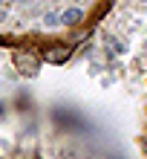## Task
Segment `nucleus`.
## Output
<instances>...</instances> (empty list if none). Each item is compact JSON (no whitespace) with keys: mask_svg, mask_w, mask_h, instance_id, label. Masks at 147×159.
<instances>
[{"mask_svg":"<svg viewBox=\"0 0 147 159\" xmlns=\"http://www.w3.org/2000/svg\"><path fill=\"white\" fill-rule=\"evenodd\" d=\"M15 67H17V72L20 75H26V78H32V75H38V58L35 55H29V52H17L15 55Z\"/></svg>","mask_w":147,"mask_h":159,"instance_id":"f257e3e1","label":"nucleus"},{"mask_svg":"<svg viewBox=\"0 0 147 159\" xmlns=\"http://www.w3.org/2000/svg\"><path fill=\"white\" fill-rule=\"evenodd\" d=\"M69 55H72L69 46H46V49H43V61L46 64H63Z\"/></svg>","mask_w":147,"mask_h":159,"instance_id":"f03ea898","label":"nucleus"},{"mask_svg":"<svg viewBox=\"0 0 147 159\" xmlns=\"http://www.w3.org/2000/svg\"><path fill=\"white\" fill-rule=\"evenodd\" d=\"M81 20H84V9H78V6H72L63 12V26H78Z\"/></svg>","mask_w":147,"mask_h":159,"instance_id":"7ed1b4c3","label":"nucleus"},{"mask_svg":"<svg viewBox=\"0 0 147 159\" xmlns=\"http://www.w3.org/2000/svg\"><path fill=\"white\" fill-rule=\"evenodd\" d=\"M61 23H63V15H58V12L43 15V26H46V29H55V26H61Z\"/></svg>","mask_w":147,"mask_h":159,"instance_id":"20e7f679","label":"nucleus"},{"mask_svg":"<svg viewBox=\"0 0 147 159\" xmlns=\"http://www.w3.org/2000/svg\"><path fill=\"white\" fill-rule=\"evenodd\" d=\"M110 46H113V49H115V52H124V46H121V43H118L115 38H110Z\"/></svg>","mask_w":147,"mask_h":159,"instance_id":"39448f33","label":"nucleus"},{"mask_svg":"<svg viewBox=\"0 0 147 159\" xmlns=\"http://www.w3.org/2000/svg\"><path fill=\"white\" fill-rule=\"evenodd\" d=\"M6 12H9V6L3 3V0H0V20H3V17H6Z\"/></svg>","mask_w":147,"mask_h":159,"instance_id":"423d86ee","label":"nucleus"},{"mask_svg":"<svg viewBox=\"0 0 147 159\" xmlns=\"http://www.w3.org/2000/svg\"><path fill=\"white\" fill-rule=\"evenodd\" d=\"M144 153H147V139H144Z\"/></svg>","mask_w":147,"mask_h":159,"instance_id":"0eeeda50","label":"nucleus"},{"mask_svg":"<svg viewBox=\"0 0 147 159\" xmlns=\"http://www.w3.org/2000/svg\"><path fill=\"white\" fill-rule=\"evenodd\" d=\"M17 3H26V0H17Z\"/></svg>","mask_w":147,"mask_h":159,"instance_id":"6e6552de","label":"nucleus"},{"mask_svg":"<svg viewBox=\"0 0 147 159\" xmlns=\"http://www.w3.org/2000/svg\"><path fill=\"white\" fill-rule=\"evenodd\" d=\"M141 3H147V0H141Z\"/></svg>","mask_w":147,"mask_h":159,"instance_id":"1a4fd4ad","label":"nucleus"}]
</instances>
